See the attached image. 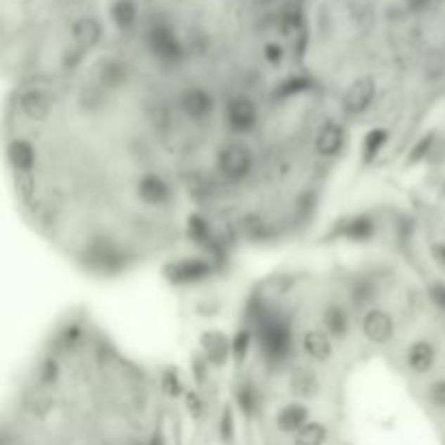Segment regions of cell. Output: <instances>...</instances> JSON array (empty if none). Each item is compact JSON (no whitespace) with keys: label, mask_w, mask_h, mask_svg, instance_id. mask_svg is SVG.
<instances>
[{"label":"cell","mask_w":445,"mask_h":445,"mask_svg":"<svg viewBox=\"0 0 445 445\" xmlns=\"http://www.w3.org/2000/svg\"><path fill=\"white\" fill-rule=\"evenodd\" d=\"M259 345L269 361H283L291 350V330L280 317H263L259 324Z\"/></svg>","instance_id":"1"},{"label":"cell","mask_w":445,"mask_h":445,"mask_svg":"<svg viewBox=\"0 0 445 445\" xmlns=\"http://www.w3.org/2000/svg\"><path fill=\"white\" fill-rule=\"evenodd\" d=\"M254 167V157L248 146L243 143H228L217 155V169L219 174L228 181H243L250 176Z\"/></svg>","instance_id":"2"},{"label":"cell","mask_w":445,"mask_h":445,"mask_svg":"<svg viewBox=\"0 0 445 445\" xmlns=\"http://www.w3.org/2000/svg\"><path fill=\"white\" fill-rule=\"evenodd\" d=\"M148 48H150V53L157 59L165 63H176L183 57V46L179 37L169 27H165V24H155V27L148 31Z\"/></svg>","instance_id":"3"},{"label":"cell","mask_w":445,"mask_h":445,"mask_svg":"<svg viewBox=\"0 0 445 445\" xmlns=\"http://www.w3.org/2000/svg\"><path fill=\"white\" fill-rule=\"evenodd\" d=\"M211 271L213 267L205 259H183L176 263H169L165 267V276L174 285H193V283L207 280L211 276Z\"/></svg>","instance_id":"4"},{"label":"cell","mask_w":445,"mask_h":445,"mask_svg":"<svg viewBox=\"0 0 445 445\" xmlns=\"http://www.w3.org/2000/svg\"><path fill=\"white\" fill-rule=\"evenodd\" d=\"M259 111L252 98L235 96L226 105V122L235 133H250L257 127Z\"/></svg>","instance_id":"5"},{"label":"cell","mask_w":445,"mask_h":445,"mask_svg":"<svg viewBox=\"0 0 445 445\" xmlns=\"http://www.w3.org/2000/svg\"><path fill=\"white\" fill-rule=\"evenodd\" d=\"M376 98V81L369 77L356 79L343 96V109L350 115H361L372 107Z\"/></svg>","instance_id":"6"},{"label":"cell","mask_w":445,"mask_h":445,"mask_svg":"<svg viewBox=\"0 0 445 445\" xmlns=\"http://www.w3.org/2000/svg\"><path fill=\"white\" fill-rule=\"evenodd\" d=\"M361 333L367 341H372V343H387L391 341L393 333H395V324H393V317L382 311V309H372V311H367L363 321H361Z\"/></svg>","instance_id":"7"},{"label":"cell","mask_w":445,"mask_h":445,"mask_svg":"<svg viewBox=\"0 0 445 445\" xmlns=\"http://www.w3.org/2000/svg\"><path fill=\"white\" fill-rule=\"evenodd\" d=\"M181 109L189 120L202 122V120L211 117V113L215 109V98L202 87H189L181 96Z\"/></svg>","instance_id":"8"},{"label":"cell","mask_w":445,"mask_h":445,"mask_svg":"<svg viewBox=\"0 0 445 445\" xmlns=\"http://www.w3.org/2000/svg\"><path fill=\"white\" fill-rule=\"evenodd\" d=\"M137 195L139 200L148 207H163L169 195H172V189L169 185L165 183V179H161L159 174H143L137 183Z\"/></svg>","instance_id":"9"},{"label":"cell","mask_w":445,"mask_h":445,"mask_svg":"<svg viewBox=\"0 0 445 445\" xmlns=\"http://www.w3.org/2000/svg\"><path fill=\"white\" fill-rule=\"evenodd\" d=\"M72 39L79 53H87L103 39V24L91 15L79 18L72 24Z\"/></svg>","instance_id":"10"},{"label":"cell","mask_w":445,"mask_h":445,"mask_svg":"<svg viewBox=\"0 0 445 445\" xmlns=\"http://www.w3.org/2000/svg\"><path fill=\"white\" fill-rule=\"evenodd\" d=\"M7 157L11 167L18 174H31L37 163V150L35 146L27 139H13L7 148Z\"/></svg>","instance_id":"11"},{"label":"cell","mask_w":445,"mask_h":445,"mask_svg":"<svg viewBox=\"0 0 445 445\" xmlns=\"http://www.w3.org/2000/svg\"><path fill=\"white\" fill-rule=\"evenodd\" d=\"M20 111L33 122H46L53 113V103L44 91L29 89L20 96Z\"/></svg>","instance_id":"12"},{"label":"cell","mask_w":445,"mask_h":445,"mask_svg":"<svg viewBox=\"0 0 445 445\" xmlns=\"http://www.w3.org/2000/svg\"><path fill=\"white\" fill-rule=\"evenodd\" d=\"M434 361H437V350L430 341L419 339L411 343V348L406 352V363L415 374H428L434 367Z\"/></svg>","instance_id":"13"},{"label":"cell","mask_w":445,"mask_h":445,"mask_svg":"<svg viewBox=\"0 0 445 445\" xmlns=\"http://www.w3.org/2000/svg\"><path fill=\"white\" fill-rule=\"evenodd\" d=\"M302 348L309 354V359H313L317 363H326L333 356L330 335L319 328H311L302 335Z\"/></svg>","instance_id":"14"},{"label":"cell","mask_w":445,"mask_h":445,"mask_svg":"<svg viewBox=\"0 0 445 445\" xmlns=\"http://www.w3.org/2000/svg\"><path fill=\"white\" fill-rule=\"evenodd\" d=\"M343 137H345L343 129L337 124V122H326L315 137V150L321 157H335L343 148Z\"/></svg>","instance_id":"15"},{"label":"cell","mask_w":445,"mask_h":445,"mask_svg":"<svg viewBox=\"0 0 445 445\" xmlns=\"http://www.w3.org/2000/svg\"><path fill=\"white\" fill-rule=\"evenodd\" d=\"M376 233V221L369 215H356L350 217L345 224L339 226L337 235L348 241H369Z\"/></svg>","instance_id":"16"},{"label":"cell","mask_w":445,"mask_h":445,"mask_svg":"<svg viewBox=\"0 0 445 445\" xmlns=\"http://www.w3.org/2000/svg\"><path fill=\"white\" fill-rule=\"evenodd\" d=\"M276 424L283 432H298L309 424V408L304 404H287L280 408V413L276 415Z\"/></svg>","instance_id":"17"},{"label":"cell","mask_w":445,"mask_h":445,"mask_svg":"<svg viewBox=\"0 0 445 445\" xmlns=\"http://www.w3.org/2000/svg\"><path fill=\"white\" fill-rule=\"evenodd\" d=\"M98 81L105 89H117L129 81V67L120 59H105L98 67Z\"/></svg>","instance_id":"18"},{"label":"cell","mask_w":445,"mask_h":445,"mask_svg":"<svg viewBox=\"0 0 445 445\" xmlns=\"http://www.w3.org/2000/svg\"><path fill=\"white\" fill-rule=\"evenodd\" d=\"M321 321H324V328L330 337L341 339L350 333V317L339 304H328L324 309V315H321Z\"/></svg>","instance_id":"19"},{"label":"cell","mask_w":445,"mask_h":445,"mask_svg":"<svg viewBox=\"0 0 445 445\" xmlns=\"http://www.w3.org/2000/svg\"><path fill=\"white\" fill-rule=\"evenodd\" d=\"M202 348L207 354V361L213 365H221L228 356V341L219 333H207L202 335Z\"/></svg>","instance_id":"20"},{"label":"cell","mask_w":445,"mask_h":445,"mask_svg":"<svg viewBox=\"0 0 445 445\" xmlns=\"http://www.w3.org/2000/svg\"><path fill=\"white\" fill-rule=\"evenodd\" d=\"M387 141H389V131L387 129H372V131H367L365 137H363V146H361L363 161L365 163H372L380 155V150L385 148Z\"/></svg>","instance_id":"21"},{"label":"cell","mask_w":445,"mask_h":445,"mask_svg":"<svg viewBox=\"0 0 445 445\" xmlns=\"http://www.w3.org/2000/svg\"><path fill=\"white\" fill-rule=\"evenodd\" d=\"M111 20L115 22V27L127 31L137 22V7L133 0H115L111 5Z\"/></svg>","instance_id":"22"},{"label":"cell","mask_w":445,"mask_h":445,"mask_svg":"<svg viewBox=\"0 0 445 445\" xmlns=\"http://www.w3.org/2000/svg\"><path fill=\"white\" fill-rule=\"evenodd\" d=\"M291 389L295 395H300V398H313L317 393V378L307 372V369H298L293 376H291Z\"/></svg>","instance_id":"23"},{"label":"cell","mask_w":445,"mask_h":445,"mask_svg":"<svg viewBox=\"0 0 445 445\" xmlns=\"http://www.w3.org/2000/svg\"><path fill=\"white\" fill-rule=\"evenodd\" d=\"M326 441V426L317 422H309L302 430L295 432V445H324Z\"/></svg>","instance_id":"24"},{"label":"cell","mask_w":445,"mask_h":445,"mask_svg":"<svg viewBox=\"0 0 445 445\" xmlns=\"http://www.w3.org/2000/svg\"><path fill=\"white\" fill-rule=\"evenodd\" d=\"M187 235L193 243H207L211 241V233H209V224L207 219L200 217V215H189L187 219Z\"/></svg>","instance_id":"25"},{"label":"cell","mask_w":445,"mask_h":445,"mask_svg":"<svg viewBox=\"0 0 445 445\" xmlns=\"http://www.w3.org/2000/svg\"><path fill=\"white\" fill-rule=\"evenodd\" d=\"M313 87V83L309 81V79H302V77H291V79H287L278 89H276V96H280V98H289V96H293V93H300V91H307V89H311Z\"/></svg>","instance_id":"26"},{"label":"cell","mask_w":445,"mask_h":445,"mask_svg":"<svg viewBox=\"0 0 445 445\" xmlns=\"http://www.w3.org/2000/svg\"><path fill=\"white\" fill-rule=\"evenodd\" d=\"M237 400H239L241 411H243V413H248V415H252V413H254L257 402H259V400H257V393H254V389H252L250 385H243V387L239 389Z\"/></svg>","instance_id":"27"},{"label":"cell","mask_w":445,"mask_h":445,"mask_svg":"<svg viewBox=\"0 0 445 445\" xmlns=\"http://www.w3.org/2000/svg\"><path fill=\"white\" fill-rule=\"evenodd\" d=\"M250 333L248 330H239L233 339V354H235V361L241 363L245 359V354H248V348H250Z\"/></svg>","instance_id":"28"},{"label":"cell","mask_w":445,"mask_h":445,"mask_svg":"<svg viewBox=\"0 0 445 445\" xmlns=\"http://www.w3.org/2000/svg\"><path fill=\"white\" fill-rule=\"evenodd\" d=\"M428 400L437 408H445V378H439L428 385Z\"/></svg>","instance_id":"29"},{"label":"cell","mask_w":445,"mask_h":445,"mask_svg":"<svg viewBox=\"0 0 445 445\" xmlns=\"http://www.w3.org/2000/svg\"><path fill=\"white\" fill-rule=\"evenodd\" d=\"M263 57L267 59L269 65H280V63H283V57H285V51H283V46H280V44L269 41V44H265V48H263Z\"/></svg>","instance_id":"30"},{"label":"cell","mask_w":445,"mask_h":445,"mask_svg":"<svg viewBox=\"0 0 445 445\" xmlns=\"http://www.w3.org/2000/svg\"><path fill=\"white\" fill-rule=\"evenodd\" d=\"M432 143H434V137L432 135H426L422 141L419 143H415L413 146V150H411V163H417V161H422L428 153H430V148H432Z\"/></svg>","instance_id":"31"},{"label":"cell","mask_w":445,"mask_h":445,"mask_svg":"<svg viewBox=\"0 0 445 445\" xmlns=\"http://www.w3.org/2000/svg\"><path fill=\"white\" fill-rule=\"evenodd\" d=\"M18 191L20 195L24 198V200H31V195H33V189H35V183H33V176L31 174H18Z\"/></svg>","instance_id":"32"},{"label":"cell","mask_w":445,"mask_h":445,"mask_svg":"<svg viewBox=\"0 0 445 445\" xmlns=\"http://www.w3.org/2000/svg\"><path fill=\"white\" fill-rule=\"evenodd\" d=\"M233 411L231 408H224V413H221V437H224V441H233Z\"/></svg>","instance_id":"33"},{"label":"cell","mask_w":445,"mask_h":445,"mask_svg":"<svg viewBox=\"0 0 445 445\" xmlns=\"http://www.w3.org/2000/svg\"><path fill=\"white\" fill-rule=\"evenodd\" d=\"M59 376V365L55 361H46L41 365V380L44 382H55Z\"/></svg>","instance_id":"34"},{"label":"cell","mask_w":445,"mask_h":445,"mask_svg":"<svg viewBox=\"0 0 445 445\" xmlns=\"http://www.w3.org/2000/svg\"><path fill=\"white\" fill-rule=\"evenodd\" d=\"M430 298H432V302H437V307H441L445 311V285H432Z\"/></svg>","instance_id":"35"},{"label":"cell","mask_w":445,"mask_h":445,"mask_svg":"<svg viewBox=\"0 0 445 445\" xmlns=\"http://www.w3.org/2000/svg\"><path fill=\"white\" fill-rule=\"evenodd\" d=\"M187 408H189V413H191L193 417H200L202 404H200V398H198L195 393H189V395H187Z\"/></svg>","instance_id":"36"},{"label":"cell","mask_w":445,"mask_h":445,"mask_svg":"<svg viewBox=\"0 0 445 445\" xmlns=\"http://www.w3.org/2000/svg\"><path fill=\"white\" fill-rule=\"evenodd\" d=\"M432 257H434V261H437L439 265H443V267H445V243H437V245H432Z\"/></svg>","instance_id":"37"},{"label":"cell","mask_w":445,"mask_h":445,"mask_svg":"<svg viewBox=\"0 0 445 445\" xmlns=\"http://www.w3.org/2000/svg\"><path fill=\"white\" fill-rule=\"evenodd\" d=\"M408 3H411V7H413V9H422V7L428 3V0H408Z\"/></svg>","instance_id":"38"},{"label":"cell","mask_w":445,"mask_h":445,"mask_svg":"<svg viewBox=\"0 0 445 445\" xmlns=\"http://www.w3.org/2000/svg\"><path fill=\"white\" fill-rule=\"evenodd\" d=\"M148 445H165V441H163V437L161 434H155L153 439H150V443Z\"/></svg>","instance_id":"39"},{"label":"cell","mask_w":445,"mask_h":445,"mask_svg":"<svg viewBox=\"0 0 445 445\" xmlns=\"http://www.w3.org/2000/svg\"><path fill=\"white\" fill-rule=\"evenodd\" d=\"M443 193H445V183H443Z\"/></svg>","instance_id":"40"}]
</instances>
